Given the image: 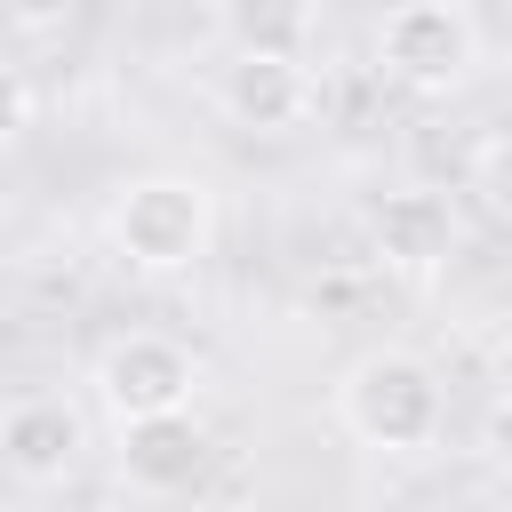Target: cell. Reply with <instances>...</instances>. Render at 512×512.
<instances>
[{
	"label": "cell",
	"instance_id": "7a4b0ae2",
	"mask_svg": "<svg viewBox=\"0 0 512 512\" xmlns=\"http://www.w3.org/2000/svg\"><path fill=\"white\" fill-rule=\"evenodd\" d=\"M112 248L144 280H176L216 248V192L200 176H136L112 200Z\"/></svg>",
	"mask_w": 512,
	"mask_h": 512
},
{
	"label": "cell",
	"instance_id": "6da1fadb",
	"mask_svg": "<svg viewBox=\"0 0 512 512\" xmlns=\"http://www.w3.org/2000/svg\"><path fill=\"white\" fill-rule=\"evenodd\" d=\"M336 424L376 456H424L448 432V384L424 352L376 344L336 376Z\"/></svg>",
	"mask_w": 512,
	"mask_h": 512
},
{
	"label": "cell",
	"instance_id": "5b68a950",
	"mask_svg": "<svg viewBox=\"0 0 512 512\" xmlns=\"http://www.w3.org/2000/svg\"><path fill=\"white\" fill-rule=\"evenodd\" d=\"M216 104L248 136H296L320 112V80H312L304 56H248V48H232V64L216 72Z\"/></svg>",
	"mask_w": 512,
	"mask_h": 512
},
{
	"label": "cell",
	"instance_id": "3957f363",
	"mask_svg": "<svg viewBox=\"0 0 512 512\" xmlns=\"http://www.w3.org/2000/svg\"><path fill=\"white\" fill-rule=\"evenodd\" d=\"M376 64L416 96H456L480 64V24L464 0H400L376 24Z\"/></svg>",
	"mask_w": 512,
	"mask_h": 512
},
{
	"label": "cell",
	"instance_id": "8992f818",
	"mask_svg": "<svg viewBox=\"0 0 512 512\" xmlns=\"http://www.w3.org/2000/svg\"><path fill=\"white\" fill-rule=\"evenodd\" d=\"M88 456V416L64 392H16L0 408V464L24 488H64Z\"/></svg>",
	"mask_w": 512,
	"mask_h": 512
},
{
	"label": "cell",
	"instance_id": "30bf717a",
	"mask_svg": "<svg viewBox=\"0 0 512 512\" xmlns=\"http://www.w3.org/2000/svg\"><path fill=\"white\" fill-rule=\"evenodd\" d=\"M24 128H32V88H24L16 64H0V152H8Z\"/></svg>",
	"mask_w": 512,
	"mask_h": 512
},
{
	"label": "cell",
	"instance_id": "8fae6325",
	"mask_svg": "<svg viewBox=\"0 0 512 512\" xmlns=\"http://www.w3.org/2000/svg\"><path fill=\"white\" fill-rule=\"evenodd\" d=\"M72 8H80V0H0V16H8V24H24V32H56Z\"/></svg>",
	"mask_w": 512,
	"mask_h": 512
},
{
	"label": "cell",
	"instance_id": "277c9868",
	"mask_svg": "<svg viewBox=\"0 0 512 512\" xmlns=\"http://www.w3.org/2000/svg\"><path fill=\"white\" fill-rule=\"evenodd\" d=\"M96 400L104 416H160V408H192L200 400V360L160 336V328H136V336H112L104 360H96Z\"/></svg>",
	"mask_w": 512,
	"mask_h": 512
},
{
	"label": "cell",
	"instance_id": "52a82bcc",
	"mask_svg": "<svg viewBox=\"0 0 512 512\" xmlns=\"http://www.w3.org/2000/svg\"><path fill=\"white\" fill-rule=\"evenodd\" d=\"M368 256L392 272H440L456 256V200L432 184H392L368 200Z\"/></svg>",
	"mask_w": 512,
	"mask_h": 512
},
{
	"label": "cell",
	"instance_id": "ba28073f",
	"mask_svg": "<svg viewBox=\"0 0 512 512\" xmlns=\"http://www.w3.org/2000/svg\"><path fill=\"white\" fill-rule=\"evenodd\" d=\"M120 488L136 496H184L208 472V432L192 408H160V416H120Z\"/></svg>",
	"mask_w": 512,
	"mask_h": 512
},
{
	"label": "cell",
	"instance_id": "9c48e42d",
	"mask_svg": "<svg viewBox=\"0 0 512 512\" xmlns=\"http://www.w3.org/2000/svg\"><path fill=\"white\" fill-rule=\"evenodd\" d=\"M216 32L248 56H312V0H216Z\"/></svg>",
	"mask_w": 512,
	"mask_h": 512
}]
</instances>
